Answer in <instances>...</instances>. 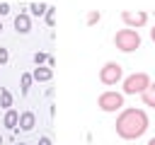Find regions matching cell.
<instances>
[{"label":"cell","mask_w":155,"mask_h":145,"mask_svg":"<svg viewBox=\"0 0 155 145\" xmlns=\"http://www.w3.org/2000/svg\"><path fill=\"white\" fill-rule=\"evenodd\" d=\"M31 77H34V82H51L53 70L48 65H36V68H31Z\"/></svg>","instance_id":"obj_9"},{"label":"cell","mask_w":155,"mask_h":145,"mask_svg":"<svg viewBox=\"0 0 155 145\" xmlns=\"http://www.w3.org/2000/svg\"><path fill=\"white\" fill-rule=\"evenodd\" d=\"M0 68H2V65H0Z\"/></svg>","instance_id":"obj_26"},{"label":"cell","mask_w":155,"mask_h":145,"mask_svg":"<svg viewBox=\"0 0 155 145\" xmlns=\"http://www.w3.org/2000/svg\"><path fill=\"white\" fill-rule=\"evenodd\" d=\"M46 10H48L46 2H31V5H29V14H34V17H44Z\"/></svg>","instance_id":"obj_13"},{"label":"cell","mask_w":155,"mask_h":145,"mask_svg":"<svg viewBox=\"0 0 155 145\" xmlns=\"http://www.w3.org/2000/svg\"><path fill=\"white\" fill-rule=\"evenodd\" d=\"M150 121H148V114L143 109H121V114L116 116V135L124 138V140H138L140 135H145Z\"/></svg>","instance_id":"obj_1"},{"label":"cell","mask_w":155,"mask_h":145,"mask_svg":"<svg viewBox=\"0 0 155 145\" xmlns=\"http://www.w3.org/2000/svg\"><path fill=\"white\" fill-rule=\"evenodd\" d=\"M31 60H34L36 65H41V63H46V60H48V56H46V53H41V51H36V53L31 56Z\"/></svg>","instance_id":"obj_17"},{"label":"cell","mask_w":155,"mask_h":145,"mask_svg":"<svg viewBox=\"0 0 155 145\" xmlns=\"http://www.w3.org/2000/svg\"><path fill=\"white\" fill-rule=\"evenodd\" d=\"M7 60H10V51H7V48H2V46H0V65H5V63H7Z\"/></svg>","instance_id":"obj_18"},{"label":"cell","mask_w":155,"mask_h":145,"mask_svg":"<svg viewBox=\"0 0 155 145\" xmlns=\"http://www.w3.org/2000/svg\"><path fill=\"white\" fill-rule=\"evenodd\" d=\"M153 14H155V12H153Z\"/></svg>","instance_id":"obj_27"},{"label":"cell","mask_w":155,"mask_h":145,"mask_svg":"<svg viewBox=\"0 0 155 145\" xmlns=\"http://www.w3.org/2000/svg\"><path fill=\"white\" fill-rule=\"evenodd\" d=\"M0 34H2V22H0Z\"/></svg>","instance_id":"obj_24"},{"label":"cell","mask_w":155,"mask_h":145,"mask_svg":"<svg viewBox=\"0 0 155 145\" xmlns=\"http://www.w3.org/2000/svg\"><path fill=\"white\" fill-rule=\"evenodd\" d=\"M44 19H46V24H48V27H53V24H56V7H53V5H48V10H46Z\"/></svg>","instance_id":"obj_16"},{"label":"cell","mask_w":155,"mask_h":145,"mask_svg":"<svg viewBox=\"0 0 155 145\" xmlns=\"http://www.w3.org/2000/svg\"><path fill=\"white\" fill-rule=\"evenodd\" d=\"M150 39H153V44H155V27L150 29Z\"/></svg>","instance_id":"obj_21"},{"label":"cell","mask_w":155,"mask_h":145,"mask_svg":"<svg viewBox=\"0 0 155 145\" xmlns=\"http://www.w3.org/2000/svg\"><path fill=\"white\" fill-rule=\"evenodd\" d=\"M15 31H17V34H29V31H31V17H29L27 12L15 14Z\"/></svg>","instance_id":"obj_8"},{"label":"cell","mask_w":155,"mask_h":145,"mask_svg":"<svg viewBox=\"0 0 155 145\" xmlns=\"http://www.w3.org/2000/svg\"><path fill=\"white\" fill-rule=\"evenodd\" d=\"M148 145H155V138H150V140H148Z\"/></svg>","instance_id":"obj_22"},{"label":"cell","mask_w":155,"mask_h":145,"mask_svg":"<svg viewBox=\"0 0 155 145\" xmlns=\"http://www.w3.org/2000/svg\"><path fill=\"white\" fill-rule=\"evenodd\" d=\"M148 19H150V14L148 12H121V22L128 27V29H140V27H145L148 24Z\"/></svg>","instance_id":"obj_6"},{"label":"cell","mask_w":155,"mask_h":145,"mask_svg":"<svg viewBox=\"0 0 155 145\" xmlns=\"http://www.w3.org/2000/svg\"><path fill=\"white\" fill-rule=\"evenodd\" d=\"M99 19H102V12H99V10H90V12H87V17H85V22H87L90 27H92V24H97Z\"/></svg>","instance_id":"obj_15"},{"label":"cell","mask_w":155,"mask_h":145,"mask_svg":"<svg viewBox=\"0 0 155 145\" xmlns=\"http://www.w3.org/2000/svg\"><path fill=\"white\" fill-rule=\"evenodd\" d=\"M2 126H5V128H10V130H15V128L19 126V111L7 109V111H5V116H2Z\"/></svg>","instance_id":"obj_10"},{"label":"cell","mask_w":155,"mask_h":145,"mask_svg":"<svg viewBox=\"0 0 155 145\" xmlns=\"http://www.w3.org/2000/svg\"><path fill=\"white\" fill-rule=\"evenodd\" d=\"M2 143H5V138H2V135H0V145H2Z\"/></svg>","instance_id":"obj_23"},{"label":"cell","mask_w":155,"mask_h":145,"mask_svg":"<svg viewBox=\"0 0 155 145\" xmlns=\"http://www.w3.org/2000/svg\"><path fill=\"white\" fill-rule=\"evenodd\" d=\"M114 46L121 51V53H131V51H136V48H140V34H138V29H119L116 34H114Z\"/></svg>","instance_id":"obj_2"},{"label":"cell","mask_w":155,"mask_h":145,"mask_svg":"<svg viewBox=\"0 0 155 145\" xmlns=\"http://www.w3.org/2000/svg\"><path fill=\"white\" fill-rule=\"evenodd\" d=\"M34 126H36V114H34V111H22V114H19V126H17L15 130L29 133V130H34Z\"/></svg>","instance_id":"obj_7"},{"label":"cell","mask_w":155,"mask_h":145,"mask_svg":"<svg viewBox=\"0 0 155 145\" xmlns=\"http://www.w3.org/2000/svg\"><path fill=\"white\" fill-rule=\"evenodd\" d=\"M148 85H150V75L148 72H133V75L121 80L124 94H143Z\"/></svg>","instance_id":"obj_4"},{"label":"cell","mask_w":155,"mask_h":145,"mask_svg":"<svg viewBox=\"0 0 155 145\" xmlns=\"http://www.w3.org/2000/svg\"><path fill=\"white\" fill-rule=\"evenodd\" d=\"M31 82H34L31 72H22V75H19V89H22V94H29V89H31Z\"/></svg>","instance_id":"obj_12"},{"label":"cell","mask_w":155,"mask_h":145,"mask_svg":"<svg viewBox=\"0 0 155 145\" xmlns=\"http://www.w3.org/2000/svg\"><path fill=\"white\" fill-rule=\"evenodd\" d=\"M97 106L104 111V114H116L124 109V92H114V89H107L97 97Z\"/></svg>","instance_id":"obj_3"},{"label":"cell","mask_w":155,"mask_h":145,"mask_svg":"<svg viewBox=\"0 0 155 145\" xmlns=\"http://www.w3.org/2000/svg\"><path fill=\"white\" fill-rule=\"evenodd\" d=\"M36 145H53V143H51V138H48V135H41Z\"/></svg>","instance_id":"obj_20"},{"label":"cell","mask_w":155,"mask_h":145,"mask_svg":"<svg viewBox=\"0 0 155 145\" xmlns=\"http://www.w3.org/2000/svg\"><path fill=\"white\" fill-rule=\"evenodd\" d=\"M0 14H10V2H0Z\"/></svg>","instance_id":"obj_19"},{"label":"cell","mask_w":155,"mask_h":145,"mask_svg":"<svg viewBox=\"0 0 155 145\" xmlns=\"http://www.w3.org/2000/svg\"><path fill=\"white\" fill-rule=\"evenodd\" d=\"M124 80V68L116 63V60H107L102 68H99V82L102 85H116V82H121Z\"/></svg>","instance_id":"obj_5"},{"label":"cell","mask_w":155,"mask_h":145,"mask_svg":"<svg viewBox=\"0 0 155 145\" xmlns=\"http://www.w3.org/2000/svg\"><path fill=\"white\" fill-rule=\"evenodd\" d=\"M140 99H143V104H145V106L155 109V82H150V85L145 87V92L140 94Z\"/></svg>","instance_id":"obj_11"},{"label":"cell","mask_w":155,"mask_h":145,"mask_svg":"<svg viewBox=\"0 0 155 145\" xmlns=\"http://www.w3.org/2000/svg\"><path fill=\"white\" fill-rule=\"evenodd\" d=\"M15 145H27V143H15Z\"/></svg>","instance_id":"obj_25"},{"label":"cell","mask_w":155,"mask_h":145,"mask_svg":"<svg viewBox=\"0 0 155 145\" xmlns=\"http://www.w3.org/2000/svg\"><path fill=\"white\" fill-rule=\"evenodd\" d=\"M12 102H15V99H12L10 89H5V87H2V89H0V106L7 111V109H12Z\"/></svg>","instance_id":"obj_14"}]
</instances>
